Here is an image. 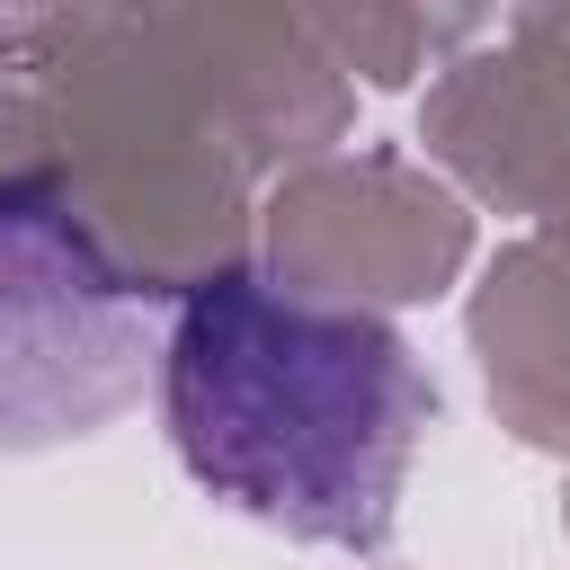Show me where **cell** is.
<instances>
[{"mask_svg":"<svg viewBox=\"0 0 570 570\" xmlns=\"http://www.w3.org/2000/svg\"><path fill=\"white\" fill-rule=\"evenodd\" d=\"M160 410L178 463L214 499L303 543L374 552L392 534L436 392L401 330L294 303L285 285L223 267L178 294Z\"/></svg>","mask_w":570,"mask_h":570,"instance_id":"obj_1","label":"cell"},{"mask_svg":"<svg viewBox=\"0 0 570 570\" xmlns=\"http://www.w3.org/2000/svg\"><path fill=\"white\" fill-rule=\"evenodd\" d=\"M142 392V294L53 187H0V445H62Z\"/></svg>","mask_w":570,"mask_h":570,"instance_id":"obj_2","label":"cell"}]
</instances>
